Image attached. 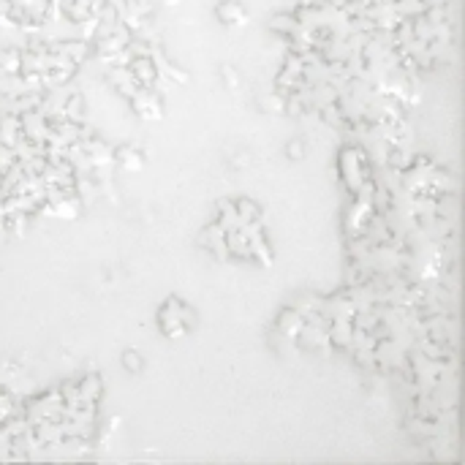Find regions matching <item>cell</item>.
Masks as SVG:
<instances>
[{"instance_id": "cell-1", "label": "cell", "mask_w": 465, "mask_h": 465, "mask_svg": "<svg viewBox=\"0 0 465 465\" xmlns=\"http://www.w3.org/2000/svg\"><path fill=\"white\" fill-rule=\"evenodd\" d=\"M218 17H220L223 22H229V25H240V22L248 17V11L243 8L240 0H223V3L218 6Z\"/></svg>"}]
</instances>
